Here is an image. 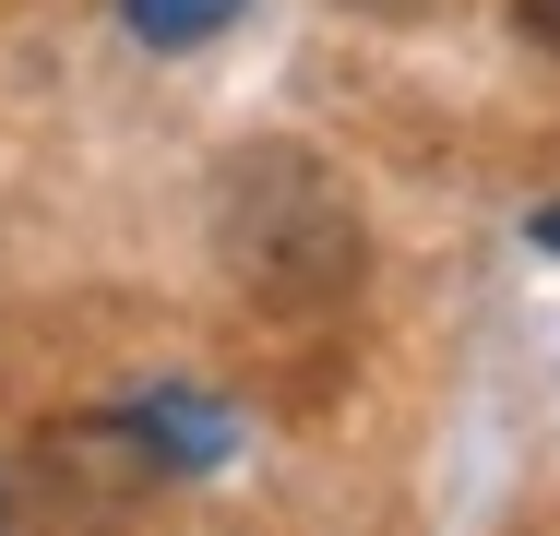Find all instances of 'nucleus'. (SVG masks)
<instances>
[{"instance_id": "obj_3", "label": "nucleus", "mask_w": 560, "mask_h": 536, "mask_svg": "<svg viewBox=\"0 0 560 536\" xmlns=\"http://www.w3.org/2000/svg\"><path fill=\"white\" fill-rule=\"evenodd\" d=\"M537 250H560V203H537Z\"/></svg>"}, {"instance_id": "obj_2", "label": "nucleus", "mask_w": 560, "mask_h": 536, "mask_svg": "<svg viewBox=\"0 0 560 536\" xmlns=\"http://www.w3.org/2000/svg\"><path fill=\"white\" fill-rule=\"evenodd\" d=\"M513 12H525V36H537V48H560V0H513Z\"/></svg>"}, {"instance_id": "obj_1", "label": "nucleus", "mask_w": 560, "mask_h": 536, "mask_svg": "<svg viewBox=\"0 0 560 536\" xmlns=\"http://www.w3.org/2000/svg\"><path fill=\"white\" fill-rule=\"evenodd\" d=\"M131 12V36H155V48H203L215 24H238V0H119Z\"/></svg>"}]
</instances>
